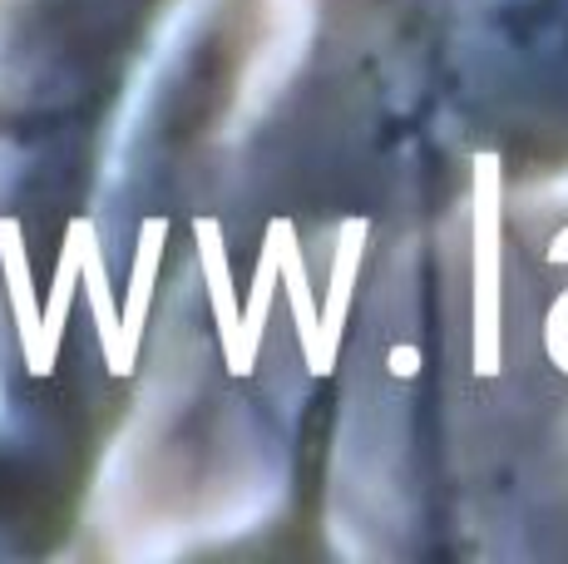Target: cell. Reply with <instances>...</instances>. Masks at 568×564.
Returning a JSON list of instances; mask_svg holds the SVG:
<instances>
[{
	"mask_svg": "<svg viewBox=\"0 0 568 564\" xmlns=\"http://www.w3.org/2000/svg\"><path fill=\"white\" fill-rule=\"evenodd\" d=\"M307 36H312V0H277L267 40L257 46V64H253V74H247V94H243L247 110L267 104L272 94H277V84H287V70H282L277 56H287L297 64L307 56Z\"/></svg>",
	"mask_w": 568,
	"mask_h": 564,
	"instance_id": "cell-1",
	"label": "cell"
}]
</instances>
